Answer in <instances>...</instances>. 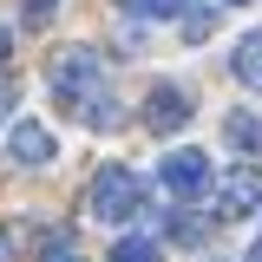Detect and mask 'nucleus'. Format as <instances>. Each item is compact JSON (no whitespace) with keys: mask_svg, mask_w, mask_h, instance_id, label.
<instances>
[{"mask_svg":"<svg viewBox=\"0 0 262 262\" xmlns=\"http://www.w3.org/2000/svg\"><path fill=\"white\" fill-rule=\"evenodd\" d=\"M144 125L164 131V138L184 131V125H190V92H184V85H158V92L144 98Z\"/></svg>","mask_w":262,"mask_h":262,"instance_id":"obj_5","label":"nucleus"},{"mask_svg":"<svg viewBox=\"0 0 262 262\" xmlns=\"http://www.w3.org/2000/svg\"><path fill=\"white\" fill-rule=\"evenodd\" d=\"M118 13H131V20H177V13H190V0H118Z\"/></svg>","mask_w":262,"mask_h":262,"instance_id":"obj_9","label":"nucleus"},{"mask_svg":"<svg viewBox=\"0 0 262 262\" xmlns=\"http://www.w3.org/2000/svg\"><path fill=\"white\" fill-rule=\"evenodd\" d=\"M229 72H236V85L262 92V33H243V39H236V53H229Z\"/></svg>","mask_w":262,"mask_h":262,"instance_id":"obj_7","label":"nucleus"},{"mask_svg":"<svg viewBox=\"0 0 262 262\" xmlns=\"http://www.w3.org/2000/svg\"><path fill=\"white\" fill-rule=\"evenodd\" d=\"M229 7H243V0H229Z\"/></svg>","mask_w":262,"mask_h":262,"instance_id":"obj_16","label":"nucleus"},{"mask_svg":"<svg viewBox=\"0 0 262 262\" xmlns=\"http://www.w3.org/2000/svg\"><path fill=\"white\" fill-rule=\"evenodd\" d=\"M249 210H262V170L256 164L229 170L223 184H216V216H223V223H243Z\"/></svg>","mask_w":262,"mask_h":262,"instance_id":"obj_3","label":"nucleus"},{"mask_svg":"<svg viewBox=\"0 0 262 262\" xmlns=\"http://www.w3.org/2000/svg\"><path fill=\"white\" fill-rule=\"evenodd\" d=\"M223 138L236 144V151H262V118H256V112H229V118H223Z\"/></svg>","mask_w":262,"mask_h":262,"instance_id":"obj_8","label":"nucleus"},{"mask_svg":"<svg viewBox=\"0 0 262 262\" xmlns=\"http://www.w3.org/2000/svg\"><path fill=\"white\" fill-rule=\"evenodd\" d=\"M92 210H98V223H131L144 210V184L131 164H105L92 177Z\"/></svg>","mask_w":262,"mask_h":262,"instance_id":"obj_2","label":"nucleus"},{"mask_svg":"<svg viewBox=\"0 0 262 262\" xmlns=\"http://www.w3.org/2000/svg\"><path fill=\"white\" fill-rule=\"evenodd\" d=\"M249 262H262V229H256V249H249Z\"/></svg>","mask_w":262,"mask_h":262,"instance_id":"obj_15","label":"nucleus"},{"mask_svg":"<svg viewBox=\"0 0 262 262\" xmlns=\"http://www.w3.org/2000/svg\"><path fill=\"white\" fill-rule=\"evenodd\" d=\"M46 92H53V105H59L66 118H79V125H118V98L105 92V59H98L92 46H66L59 59L46 66Z\"/></svg>","mask_w":262,"mask_h":262,"instance_id":"obj_1","label":"nucleus"},{"mask_svg":"<svg viewBox=\"0 0 262 262\" xmlns=\"http://www.w3.org/2000/svg\"><path fill=\"white\" fill-rule=\"evenodd\" d=\"M0 256H7V243H0Z\"/></svg>","mask_w":262,"mask_h":262,"instance_id":"obj_17","label":"nucleus"},{"mask_svg":"<svg viewBox=\"0 0 262 262\" xmlns=\"http://www.w3.org/2000/svg\"><path fill=\"white\" fill-rule=\"evenodd\" d=\"M53 151L59 144H53V131L39 125V118H20V125L7 131V158L13 164H53Z\"/></svg>","mask_w":262,"mask_h":262,"instance_id":"obj_6","label":"nucleus"},{"mask_svg":"<svg viewBox=\"0 0 262 262\" xmlns=\"http://www.w3.org/2000/svg\"><path fill=\"white\" fill-rule=\"evenodd\" d=\"M158 184L170 196H203L210 190V158H203V151H170V158L158 164Z\"/></svg>","mask_w":262,"mask_h":262,"instance_id":"obj_4","label":"nucleus"},{"mask_svg":"<svg viewBox=\"0 0 262 262\" xmlns=\"http://www.w3.org/2000/svg\"><path fill=\"white\" fill-rule=\"evenodd\" d=\"M7 53H13V33L0 27V72H7Z\"/></svg>","mask_w":262,"mask_h":262,"instance_id":"obj_13","label":"nucleus"},{"mask_svg":"<svg viewBox=\"0 0 262 262\" xmlns=\"http://www.w3.org/2000/svg\"><path fill=\"white\" fill-rule=\"evenodd\" d=\"M164 223H170V243H196V236H203V216H196V210H177V216H164Z\"/></svg>","mask_w":262,"mask_h":262,"instance_id":"obj_11","label":"nucleus"},{"mask_svg":"<svg viewBox=\"0 0 262 262\" xmlns=\"http://www.w3.org/2000/svg\"><path fill=\"white\" fill-rule=\"evenodd\" d=\"M105 262H158V243H151V236H118Z\"/></svg>","mask_w":262,"mask_h":262,"instance_id":"obj_10","label":"nucleus"},{"mask_svg":"<svg viewBox=\"0 0 262 262\" xmlns=\"http://www.w3.org/2000/svg\"><path fill=\"white\" fill-rule=\"evenodd\" d=\"M39 262H85V256L72 249V236H53V243H46V256H39Z\"/></svg>","mask_w":262,"mask_h":262,"instance_id":"obj_12","label":"nucleus"},{"mask_svg":"<svg viewBox=\"0 0 262 262\" xmlns=\"http://www.w3.org/2000/svg\"><path fill=\"white\" fill-rule=\"evenodd\" d=\"M27 7H33V13H53V0H27Z\"/></svg>","mask_w":262,"mask_h":262,"instance_id":"obj_14","label":"nucleus"}]
</instances>
